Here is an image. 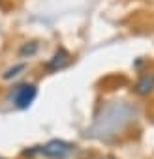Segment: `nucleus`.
<instances>
[{
	"instance_id": "7",
	"label": "nucleus",
	"mask_w": 154,
	"mask_h": 159,
	"mask_svg": "<svg viewBox=\"0 0 154 159\" xmlns=\"http://www.w3.org/2000/svg\"><path fill=\"white\" fill-rule=\"evenodd\" d=\"M38 49H40V43H38V41H25V43L19 47L17 54H19L21 58H32V56L38 52Z\"/></svg>"
},
{
	"instance_id": "1",
	"label": "nucleus",
	"mask_w": 154,
	"mask_h": 159,
	"mask_svg": "<svg viewBox=\"0 0 154 159\" xmlns=\"http://www.w3.org/2000/svg\"><path fill=\"white\" fill-rule=\"evenodd\" d=\"M133 118V109L122 101H113L107 105L102 114L94 120L92 135L98 139H107L111 135H117V131H122Z\"/></svg>"
},
{
	"instance_id": "5",
	"label": "nucleus",
	"mask_w": 154,
	"mask_h": 159,
	"mask_svg": "<svg viewBox=\"0 0 154 159\" xmlns=\"http://www.w3.org/2000/svg\"><path fill=\"white\" fill-rule=\"evenodd\" d=\"M133 92L141 98L148 96L154 92V71H147V73H141L137 83L133 84Z\"/></svg>"
},
{
	"instance_id": "8",
	"label": "nucleus",
	"mask_w": 154,
	"mask_h": 159,
	"mask_svg": "<svg viewBox=\"0 0 154 159\" xmlns=\"http://www.w3.org/2000/svg\"><path fill=\"white\" fill-rule=\"evenodd\" d=\"M96 159H115V157L113 155H98Z\"/></svg>"
},
{
	"instance_id": "4",
	"label": "nucleus",
	"mask_w": 154,
	"mask_h": 159,
	"mask_svg": "<svg viewBox=\"0 0 154 159\" xmlns=\"http://www.w3.org/2000/svg\"><path fill=\"white\" fill-rule=\"evenodd\" d=\"M70 60H71L70 52H68L64 47H58V49L53 52V56L45 62V67H47V71H60V69H64V67L70 64Z\"/></svg>"
},
{
	"instance_id": "3",
	"label": "nucleus",
	"mask_w": 154,
	"mask_h": 159,
	"mask_svg": "<svg viewBox=\"0 0 154 159\" xmlns=\"http://www.w3.org/2000/svg\"><path fill=\"white\" fill-rule=\"evenodd\" d=\"M75 146L71 142H66L62 139H53L40 146V155L45 159H68L73 153Z\"/></svg>"
},
{
	"instance_id": "9",
	"label": "nucleus",
	"mask_w": 154,
	"mask_h": 159,
	"mask_svg": "<svg viewBox=\"0 0 154 159\" xmlns=\"http://www.w3.org/2000/svg\"><path fill=\"white\" fill-rule=\"evenodd\" d=\"M0 159H4V157H2V155H0Z\"/></svg>"
},
{
	"instance_id": "6",
	"label": "nucleus",
	"mask_w": 154,
	"mask_h": 159,
	"mask_svg": "<svg viewBox=\"0 0 154 159\" xmlns=\"http://www.w3.org/2000/svg\"><path fill=\"white\" fill-rule=\"evenodd\" d=\"M23 71H26V64H25V62L13 64V66H10L8 69H4V73H2V81H13V79H17Z\"/></svg>"
},
{
	"instance_id": "2",
	"label": "nucleus",
	"mask_w": 154,
	"mask_h": 159,
	"mask_svg": "<svg viewBox=\"0 0 154 159\" xmlns=\"http://www.w3.org/2000/svg\"><path fill=\"white\" fill-rule=\"evenodd\" d=\"M8 98H10V101L13 103L15 109L25 111V109H28L36 101V98H38V86L34 83H19V84H15L10 90Z\"/></svg>"
}]
</instances>
